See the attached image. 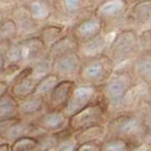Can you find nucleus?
Masks as SVG:
<instances>
[{"instance_id": "4468645a", "label": "nucleus", "mask_w": 151, "mask_h": 151, "mask_svg": "<svg viewBox=\"0 0 151 151\" xmlns=\"http://www.w3.org/2000/svg\"><path fill=\"white\" fill-rule=\"evenodd\" d=\"M106 48H108L107 40L105 37L100 34L86 42L80 44L78 52L81 56V58L85 60L105 54L104 51H105Z\"/></svg>"}, {"instance_id": "7c9ffc66", "label": "nucleus", "mask_w": 151, "mask_h": 151, "mask_svg": "<svg viewBox=\"0 0 151 151\" xmlns=\"http://www.w3.org/2000/svg\"><path fill=\"white\" fill-rule=\"evenodd\" d=\"M0 151H11V145L7 142L0 143Z\"/></svg>"}, {"instance_id": "aec40b11", "label": "nucleus", "mask_w": 151, "mask_h": 151, "mask_svg": "<svg viewBox=\"0 0 151 151\" xmlns=\"http://www.w3.org/2000/svg\"><path fill=\"white\" fill-rule=\"evenodd\" d=\"M17 116L20 117L19 100L9 92L0 97V119Z\"/></svg>"}, {"instance_id": "9d476101", "label": "nucleus", "mask_w": 151, "mask_h": 151, "mask_svg": "<svg viewBox=\"0 0 151 151\" xmlns=\"http://www.w3.org/2000/svg\"><path fill=\"white\" fill-rule=\"evenodd\" d=\"M132 76L137 83L151 85V51L138 54L133 59L131 67L129 68Z\"/></svg>"}, {"instance_id": "f257e3e1", "label": "nucleus", "mask_w": 151, "mask_h": 151, "mask_svg": "<svg viewBox=\"0 0 151 151\" xmlns=\"http://www.w3.org/2000/svg\"><path fill=\"white\" fill-rule=\"evenodd\" d=\"M129 69H115L111 78L101 89V96L106 102L111 115L134 109L137 101L144 97Z\"/></svg>"}, {"instance_id": "473e14b6", "label": "nucleus", "mask_w": 151, "mask_h": 151, "mask_svg": "<svg viewBox=\"0 0 151 151\" xmlns=\"http://www.w3.org/2000/svg\"><path fill=\"white\" fill-rule=\"evenodd\" d=\"M149 98L151 100V85H150V89H149Z\"/></svg>"}, {"instance_id": "9b49d317", "label": "nucleus", "mask_w": 151, "mask_h": 151, "mask_svg": "<svg viewBox=\"0 0 151 151\" xmlns=\"http://www.w3.org/2000/svg\"><path fill=\"white\" fill-rule=\"evenodd\" d=\"M23 60L36 61L35 63L42 60L45 58V44L41 38L33 37L24 40L20 42Z\"/></svg>"}, {"instance_id": "1a4fd4ad", "label": "nucleus", "mask_w": 151, "mask_h": 151, "mask_svg": "<svg viewBox=\"0 0 151 151\" xmlns=\"http://www.w3.org/2000/svg\"><path fill=\"white\" fill-rule=\"evenodd\" d=\"M44 133H54L67 127L68 117L63 111H45L31 120Z\"/></svg>"}, {"instance_id": "6ab92c4d", "label": "nucleus", "mask_w": 151, "mask_h": 151, "mask_svg": "<svg viewBox=\"0 0 151 151\" xmlns=\"http://www.w3.org/2000/svg\"><path fill=\"white\" fill-rule=\"evenodd\" d=\"M69 129H66L54 132V133H42L37 136L38 138V147L36 151H54L55 148L60 144V140L67 133Z\"/></svg>"}, {"instance_id": "f704fd0d", "label": "nucleus", "mask_w": 151, "mask_h": 151, "mask_svg": "<svg viewBox=\"0 0 151 151\" xmlns=\"http://www.w3.org/2000/svg\"><path fill=\"white\" fill-rule=\"evenodd\" d=\"M35 151H36V150H35Z\"/></svg>"}, {"instance_id": "7ed1b4c3", "label": "nucleus", "mask_w": 151, "mask_h": 151, "mask_svg": "<svg viewBox=\"0 0 151 151\" xmlns=\"http://www.w3.org/2000/svg\"><path fill=\"white\" fill-rule=\"evenodd\" d=\"M115 66L106 54L85 59L78 72L77 82L102 89L115 72Z\"/></svg>"}, {"instance_id": "cd10ccee", "label": "nucleus", "mask_w": 151, "mask_h": 151, "mask_svg": "<svg viewBox=\"0 0 151 151\" xmlns=\"http://www.w3.org/2000/svg\"><path fill=\"white\" fill-rule=\"evenodd\" d=\"M100 145L101 143H96V142L80 144L76 151H101Z\"/></svg>"}, {"instance_id": "f3484780", "label": "nucleus", "mask_w": 151, "mask_h": 151, "mask_svg": "<svg viewBox=\"0 0 151 151\" xmlns=\"http://www.w3.org/2000/svg\"><path fill=\"white\" fill-rule=\"evenodd\" d=\"M38 82H39V80H37L31 76L29 78L11 85L9 93L19 101L24 100V99L28 98L32 96Z\"/></svg>"}, {"instance_id": "4be33fe9", "label": "nucleus", "mask_w": 151, "mask_h": 151, "mask_svg": "<svg viewBox=\"0 0 151 151\" xmlns=\"http://www.w3.org/2000/svg\"><path fill=\"white\" fill-rule=\"evenodd\" d=\"M37 136H24L11 145V151H35L38 147Z\"/></svg>"}, {"instance_id": "6e6552de", "label": "nucleus", "mask_w": 151, "mask_h": 151, "mask_svg": "<svg viewBox=\"0 0 151 151\" xmlns=\"http://www.w3.org/2000/svg\"><path fill=\"white\" fill-rule=\"evenodd\" d=\"M76 85L74 79H61L45 98L46 111H63Z\"/></svg>"}, {"instance_id": "c756f323", "label": "nucleus", "mask_w": 151, "mask_h": 151, "mask_svg": "<svg viewBox=\"0 0 151 151\" xmlns=\"http://www.w3.org/2000/svg\"><path fill=\"white\" fill-rule=\"evenodd\" d=\"M11 89V85L5 80H0V97H2L4 94L9 93Z\"/></svg>"}, {"instance_id": "b1692460", "label": "nucleus", "mask_w": 151, "mask_h": 151, "mask_svg": "<svg viewBox=\"0 0 151 151\" xmlns=\"http://www.w3.org/2000/svg\"><path fill=\"white\" fill-rule=\"evenodd\" d=\"M78 146V141L76 140L74 133L70 130L60 140V144L54 151H76Z\"/></svg>"}, {"instance_id": "dca6fc26", "label": "nucleus", "mask_w": 151, "mask_h": 151, "mask_svg": "<svg viewBox=\"0 0 151 151\" xmlns=\"http://www.w3.org/2000/svg\"><path fill=\"white\" fill-rule=\"evenodd\" d=\"M76 140L78 141V145L84 143H101L107 137V127L106 125H96L84 129L80 131L74 133Z\"/></svg>"}, {"instance_id": "5701e85b", "label": "nucleus", "mask_w": 151, "mask_h": 151, "mask_svg": "<svg viewBox=\"0 0 151 151\" xmlns=\"http://www.w3.org/2000/svg\"><path fill=\"white\" fill-rule=\"evenodd\" d=\"M123 7L122 0H108L99 7V13L105 17H113L122 11Z\"/></svg>"}, {"instance_id": "2f4dec72", "label": "nucleus", "mask_w": 151, "mask_h": 151, "mask_svg": "<svg viewBox=\"0 0 151 151\" xmlns=\"http://www.w3.org/2000/svg\"><path fill=\"white\" fill-rule=\"evenodd\" d=\"M4 65H5V58L2 52H0V72L4 69Z\"/></svg>"}, {"instance_id": "a211bd4d", "label": "nucleus", "mask_w": 151, "mask_h": 151, "mask_svg": "<svg viewBox=\"0 0 151 151\" xmlns=\"http://www.w3.org/2000/svg\"><path fill=\"white\" fill-rule=\"evenodd\" d=\"M138 147L131 141L120 137H106L100 145L101 151H135Z\"/></svg>"}, {"instance_id": "20e7f679", "label": "nucleus", "mask_w": 151, "mask_h": 151, "mask_svg": "<svg viewBox=\"0 0 151 151\" xmlns=\"http://www.w3.org/2000/svg\"><path fill=\"white\" fill-rule=\"evenodd\" d=\"M111 116L106 102L100 96L96 101L69 117L67 129L71 132L76 133L93 126L107 125Z\"/></svg>"}, {"instance_id": "ddd939ff", "label": "nucleus", "mask_w": 151, "mask_h": 151, "mask_svg": "<svg viewBox=\"0 0 151 151\" xmlns=\"http://www.w3.org/2000/svg\"><path fill=\"white\" fill-rule=\"evenodd\" d=\"M45 110L46 100L45 97L31 96L30 97L19 101V114L23 117H32L33 120Z\"/></svg>"}, {"instance_id": "393cba45", "label": "nucleus", "mask_w": 151, "mask_h": 151, "mask_svg": "<svg viewBox=\"0 0 151 151\" xmlns=\"http://www.w3.org/2000/svg\"><path fill=\"white\" fill-rule=\"evenodd\" d=\"M133 14L138 21H147L151 16V1L141 2L134 8Z\"/></svg>"}, {"instance_id": "bb28decb", "label": "nucleus", "mask_w": 151, "mask_h": 151, "mask_svg": "<svg viewBox=\"0 0 151 151\" xmlns=\"http://www.w3.org/2000/svg\"><path fill=\"white\" fill-rule=\"evenodd\" d=\"M22 120L21 117H11V118H3L0 119V138H2V136L6 132L9 127H12L14 124L20 122Z\"/></svg>"}, {"instance_id": "c85d7f7f", "label": "nucleus", "mask_w": 151, "mask_h": 151, "mask_svg": "<svg viewBox=\"0 0 151 151\" xmlns=\"http://www.w3.org/2000/svg\"><path fill=\"white\" fill-rule=\"evenodd\" d=\"M82 3V0H66V6L69 9L73 11V9H78L80 5Z\"/></svg>"}, {"instance_id": "0eeeda50", "label": "nucleus", "mask_w": 151, "mask_h": 151, "mask_svg": "<svg viewBox=\"0 0 151 151\" xmlns=\"http://www.w3.org/2000/svg\"><path fill=\"white\" fill-rule=\"evenodd\" d=\"M83 59L78 52H73L52 60V73L57 75L60 79H74L77 78Z\"/></svg>"}, {"instance_id": "412c9836", "label": "nucleus", "mask_w": 151, "mask_h": 151, "mask_svg": "<svg viewBox=\"0 0 151 151\" xmlns=\"http://www.w3.org/2000/svg\"><path fill=\"white\" fill-rule=\"evenodd\" d=\"M60 78L57 75L51 73L49 75L45 76L41 80H39L37 86L35 88V91L32 96H41L46 98L47 96L51 93L52 90L60 81Z\"/></svg>"}, {"instance_id": "423d86ee", "label": "nucleus", "mask_w": 151, "mask_h": 151, "mask_svg": "<svg viewBox=\"0 0 151 151\" xmlns=\"http://www.w3.org/2000/svg\"><path fill=\"white\" fill-rule=\"evenodd\" d=\"M101 96V90L77 82L69 100L63 110L68 118L96 101Z\"/></svg>"}, {"instance_id": "f8f14e48", "label": "nucleus", "mask_w": 151, "mask_h": 151, "mask_svg": "<svg viewBox=\"0 0 151 151\" xmlns=\"http://www.w3.org/2000/svg\"><path fill=\"white\" fill-rule=\"evenodd\" d=\"M101 27V22L98 19H87L76 27L73 31V36L78 42L79 45L83 44L100 35Z\"/></svg>"}, {"instance_id": "72a5a7b5", "label": "nucleus", "mask_w": 151, "mask_h": 151, "mask_svg": "<svg viewBox=\"0 0 151 151\" xmlns=\"http://www.w3.org/2000/svg\"><path fill=\"white\" fill-rule=\"evenodd\" d=\"M150 151H151V147H150Z\"/></svg>"}, {"instance_id": "39448f33", "label": "nucleus", "mask_w": 151, "mask_h": 151, "mask_svg": "<svg viewBox=\"0 0 151 151\" xmlns=\"http://www.w3.org/2000/svg\"><path fill=\"white\" fill-rule=\"evenodd\" d=\"M140 49V39L133 30H124L114 37L105 53L115 68L125 61L134 59Z\"/></svg>"}, {"instance_id": "a878e982", "label": "nucleus", "mask_w": 151, "mask_h": 151, "mask_svg": "<svg viewBox=\"0 0 151 151\" xmlns=\"http://www.w3.org/2000/svg\"><path fill=\"white\" fill-rule=\"evenodd\" d=\"M60 34H61V29L59 27H47L44 29L42 33L41 39L45 42V45H48L49 47L60 39Z\"/></svg>"}, {"instance_id": "2eb2a0df", "label": "nucleus", "mask_w": 151, "mask_h": 151, "mask_svg": "<svg viewBox=\"0 0 151 151\" xmlns=\"http://www.w3.org/2000/svg\"><path fill=\"white\" fill-rule=\"evenodd\" d=\"M78 47H79L78 42L76 40V38L73 35L64 36L61 37L60 39H59L49 47L48 56L53 60L66 54L78 52Z\"/></svg>"}, {"instance_id": "f03ea898", "label": "nucleus", "mask_w": 151, "mask_h": 151, "mask_svg": "<svg viewBox=\"0 0 151 151\" xmlns=\"http://www.w3.org/2000/svg\"><path fill=\"white\" fill-rule=\"evenodd\" d=\"M107 137H120L136 145H145V130L142 117L135 109L111 116L107 125Z\"/></svg>"}]
</instances>
